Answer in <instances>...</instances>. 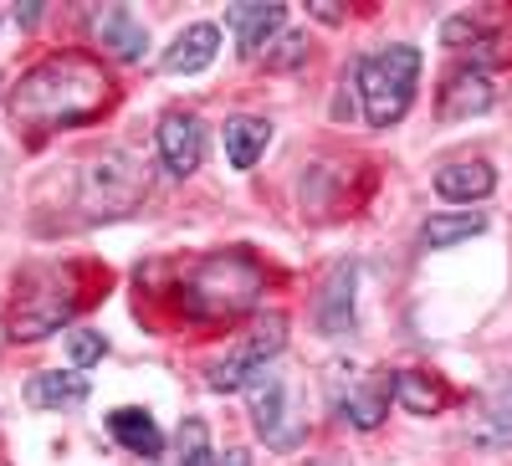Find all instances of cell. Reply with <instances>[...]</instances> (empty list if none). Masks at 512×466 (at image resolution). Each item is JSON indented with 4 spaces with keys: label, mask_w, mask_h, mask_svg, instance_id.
<instances>
[{
    "label": "cell",
    "mask_w": 512,
    "mask_h": 466,
    "mask_svg": "<svg viewBox=\"0 0 512 466\" xmlns=\"http://www.w3.org/2000/svg\"><path fill=\"white\" fill-rule=\"evenodd\" d=\"M108 103V77L98 62L88 57H47L36 62L11 93V113L41 129H72V123H88L93 113H103Z\"/></svg>",
    "instance_id": "obj_1"
},
{
    "label": "cell",
    "mask_w": 512,
    "mask_h": 466,
    "mask_svg": "<svg viewBox=\"0 0 512 466\" xmlns=\"http://www.w3.org/2000/svg\"><path fill=\"white\" fill-rule=\"evenodd\" d=\"M262 292V267L241 251H221L205 257L190 277H185V313L190 318H236L256 303Z\"/></svg>",
    "instance_id": "obj_2"
},
{
    "label": "cell",
    "mask_w": 512,
    "mask_h": 466,
    "mask_svg": "<svg viewBox=\"0 0 512 466\" xmlns=\"http://www.w3.org/2000/svg\"><path fill=\"white\" fill-rule=\"evenodd\" d=\"M415 82H420V52L415 47H384L359 62V98L369 129H395L415 103Z\"/></svg>",
    "instance_id": "obj_3"
},
{
    "label": "cell",
    "mask_w": 512,
    "mask_h": 466,
    "mask_svg": "<svg viewBox=\"0 0 512 466\" xmlns=\"http://www.w3.org/2000/svg\"><path fill=\"white\" fill-rule=\"evenodd\" d=\"M282 344H287V318L282 313H267L246 338H236V344L226 349V359H216V364L205 369V385L221 390V395L226 390H246L251 379L282 354Z\"/></svg>",
    "instance_id": "obj_4"
},
{
    "label": "cell",
    "mask_w": 512,
    "mask_h": 466,
    "mask_svg": "<svg viewBox=\"0 0 512 466\" xmlns=\"http://www.w3.org/2000/svg\"><path fill=\"white\" fill-rule=\"evenodd\" d=\"M251 420H256V436H262L267 446H297L303 441V420L292 415V390H287V379L262 369L251 379Z\"/></svg>",
    "instance_id": "obj_5"
},
{
    "label": "cell",
    "mask_w": 512,
    "mask_h": 466,
    "mask_svg": "<svg viewBox=\"0 0 512 466\" xmlns=\"http://www.w3.org/2000/svg\"><path fill=\"white\" fill-rule=\"evenodd\" d=\"M333 410L349 420V426H359V431H374L384 415H390V379H359L354 369H349V379H344V369L333 374Z\"/></svg>",
    "instance_id": "obj_6"
},
{
    "label": "cell",
    "mask_w": 512,
    "mask_h": 466,
    "mask_svg": "<svg viewBox=\"0 0 512 466\" xmlns=\"http://www.w3.org/2000/svg\"><path fill=\"white\" fill-rule=\"evenodd\" d=\"M159 154H164L169 175L190 180L200 169V159H205V123L195 113H185V108H169L159 118Z\"/></svg>",
    "instance_id": "obj_7"
},
{
    "label": "cell",
    "mask_w": 512,
    "mask_h": 466,
    "mask_svg": "<svg viewBox=\"0 0 512 466\" xmlns=\"http://www.w3.org/2000/svg\"><path fill=\"white\" fill-rule=\"evenodd\" d=\"M144 180H139V169H128L123 159H98L88 175H82V195H88V205L98 210L103 205V216H118V210H128L139 200Z\"/></svg>",
    "instance_id": "obj_8"
},
{
    "label": "cell",
    "mask_w": 512,
    "mask_h": 466,
    "mask_svg": "<svg viewBox=\"0 0 512 466\" xmlns=\"http://www.w3.org/2000/svg\"><path fill=\"white\" fill-rule=\"evenodd\" d=\"M354 282H359V267L354 262H338L318 292V303H313V323L323 338H344L354 333Z\"/></svg>",
    "instance_id": "obj_9"
},
{
    "label": "cell",
    "mask_w": 512,
    "mask_h": 466,
    "mask_svg": "<svg viewBox=\"0 0 512 466\" xmlns=\"http://www.w3.org/2000/svg\"><path fill=\"white\" fill-rule=\"evenodd\" d=\"M497 103V88H492V77L487 67H456L446 82H441V118L446 123H461V118H477Z\"/></svg>",
    "instance_id": "obj_10"
},
{
    "label": "cell",
    "mask_w": 512,
    "mask_h": 466,
    "mask_svg": "<svg viewBox=\"0 0 512 466\" xmlns=\"http://www.w3.org/2000/svg\"><path fill=\"white\" fill-rule=\"evenodd\" d=\"M216 52H221V26L216 21H195V26H185L175 36V47L164 52V72L195 77V72H205L210 62H216Z\"/></svg>",
    "instance_id": "obj_11"
},
{
    "label": "cell",
    "mask_w": 512,
    "mask_h": 466,
    "mask_svg": "<svg viewBox=\"0 0 512 466\" xmlns=\"http://www.w3.org/2000/svg\"><path fill=\"white\" fill-rule=\"evenodd\" d=\"M497 190V169L487 159H451L436 169V195L441 200H456V205H472V200H487Z\"/></svg>",
    "instance_id": "obj_12"
},
{
    "label": "cell",
    "mask_w": 512,
    "mask_h": 466,
    "mask_svg": "<svg viewBox=\"0 0 512 466\" xmlns=\"http://www.w3.org/2000/svg\"><path fill=\"white\" fill-rule=\"evenodd\" d=\"M93 36H98V47H108L118 62H139L144 47H149V31L144 21L128 11V6H108L93 16Z\"/></svg>",
    "instance_id": "obj_13"
},
{
    "label": "cell",
    "mask_w": 512,
    "mask_h": 466,
    "mask_svg": "<svg viewBox=\"0 0 512 466\" xmlns=\"http://www.w3.org/2000/svg\"><path fill=\"white\" fill-rule=\"evenodd\" d=\"M282 21H287V6H262V0H246V6H231V11H226V26L236 31L241 57L262 52L267 41L282 31Z\"/></svg>",
    "instance_id": "obj_14"
},
{
    "label": "cell",
    "mask_w": 512,
    "mask_h": 466,
    "mask_svg": "<svg viewBox=\"0 0 512 466\" xmlns=\"http://www.w3.org/2000/svg\"><path fill=\"white\" fill-rule=\"evenodd\" d=\"M482 231H487V216H477V210H436V216L420 226V251H451V246L472 241Z\"/></svg>",
    "instance_id": "obj_15"
},
{
    "label": "cell",
    "mask_w": 512,
    "mask_h": 466,
    "mask_svg": "<svg viewBox=\"0 0 512 466\" xmlns=\"http://www.w3.org/2000/svg\"><path fill=\"white\" fill-rule=\"evenodd\" d=\"M108 431H113V441H118L123 451H134V456H159V451H164V436H159V426H154V415L139 410V405H118V410L108 415Z\"/></svg>",
    "instance_id": "obj_16"
},
{
    "label": "cell",
    "mask_w": 512,
    "mask_h": 466,
    "mask_svg": "<svg viewBox=\"0 0 512 466\" xmlns=\"http://www.w3.org/2000/svg\"><path fill=\"white\" fill-rule=\"evenodd\" d=\"M267 144H272V123L267 118H256V113L226 118V159H231V169H251L256 159L267 154Z\"/></svg>",
    "instance_id": "obj_17"
},
{
    "label": "cell",
    "mask_w": 512,
    "mask_h": 466,
    "mask_svg": "<svg viewBox=\"0 0 512 466\" xmlns=\"http://www.w3.org/2000/svg\"><path fill=\"white\" fill-rule=\"evenodd\" d=\"M477 446H512V379L492 385V395L482 400V415H477Z\"/></svg>",
    "instance_id": "obj_18"
},
{
    "label": "cell",
    "mask_w": 512,
    "mask_h": 466,
    "mask_svg": "<svg viewBox=\"0 0 512 466\" xmlns=\"http://www.w3.org/2000/svg\"><path fill=\"white\" fill-rule=\"evenodd\" d=\"M26 400H31L36 410H67V405H82V400H88V379H82V374H31Z\"/></svg>",
    "instance_id": "obj_19"
},
{
    "label": "cell",
    "mask_w": 512,
    "mask_h": 466,
    "mask_svg": "<svg viewBox=\"0 0 512 466\" xmlns=\"http://www.w3.org/2000/svg\"><path fill=\"white\" fill-rule=\"evenodd\" d=\"M390 400H395V405H405L410 415H436V410L446 405V390L436 385L431 374H415V369H400V374L390 379Z\"/></svg>",
    "instance_id": "obj_20"
},
{
    "label": "cell",
    "mask_w": 512,
    "mask_h": 466,
    "mask_svg": "<svg viewBox=\"0 0 512 466\" xmlns=\"http://www.w3.org/2000/svg\"><path fill=\"white\" fill-rule=\"evenodd\" d=\"M175 446H180V466H216V451H210V431H205L200 415H185V420H180Z\"/></svg>",
    "instance_id": "obj_21"
},
{
    "label": "cell",
    "mask_w": 512,
    "mask_h": 466,
    "mask_svg": "<svg viewBox=\"0 0 512 466\" xmlns=\"http://www.w3.org/2000/svg\"><path fill=\"white\" fill-rule=\"evenodd\" d=\"M308 62V36L303 31H287L272 41V52H267V72H292V67H303Z\"/></svg>",
    "instance_id": "obj_22"
},
{
    "label": "cell",
    "mask_w": 512,
    "mask_h": 466,
    "mask_svg": "<svg viewBox=\"0 0 512 466\" xmlns=\"http://www.w3.org/2000/svg\"><path fill=\"white\" fill-rule=\"evenodd\" d=\"M67 354H72V369H88V364H98L108 354V338L93 333V328H72L67 333Z\"/></svg>",
    "instance_id": "obj_23"
},
{
    "label": "cell",
    "mask_w": 512,
    "mask_h": 466,
    "mask_svg": "<svg viewBox=\"0 0 512 466\" xmlns=\"http://www.w3.org/2000/svg\"><path fill=\"white\" fill-rule=\"evenodd\" d=\"M441 41H446V47H466V41H482V21H472V16H451V21L441 26Z\"/></svg>",
    "instance_id": "obj_24"
},
{
    "label": "cell",
    "mask_w": 512,
    "mask_h": 466,
    "mask_svg": "<svg viewBox=\"0 0 512 466\" xmlns=\"http://www.w3.org/2000/svg\"><path fill=\"white\" fill-rule=\"evenodd\" d=\"M313 16H318V21H328V26H338V21H344V11H333V0H318V6H313Z\"/></svg>",
    "instance_id": "obj_25"
},
{
    "label": "cell",
    "mask_w": 512,
    "mask_h": 466,
    "mask_svg": "<svg viewBox=\"0 0 512 466\" xmlns=\"http://www.w3.org/2000/svg\"><path fill=\"white\" fill-rule=\"evenodd\" d=\"M303 466H349V461H344V456H308Z\"/></svg>",
    "instance_id": "obj_26"
}]
</instances>
